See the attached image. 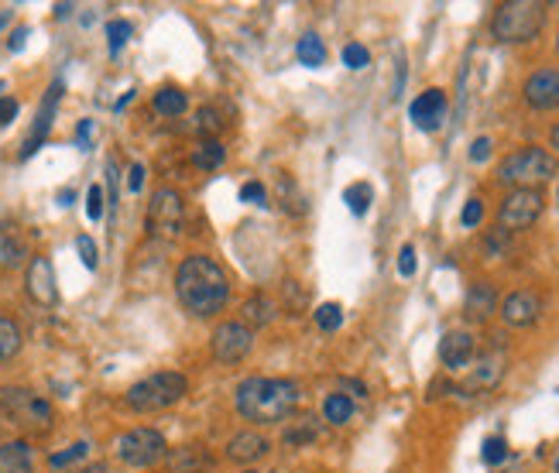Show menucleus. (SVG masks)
I'll list each match as a JSON object with an SVG mask.
<instances>
[{
	"mask_svg": "<svg viewBox=\"0 0 559 473\" xmlns=\"http://www.w3.org/2000/svg\"><path fill=\"white\" fill-rule=\"evenodd\" d=\"M175 295H179L182 309L193 312L196 319L217 316L230 299L227 271H223L210 254H189V258L175 268Z\"/></svg>",
	"mask_w": 559,
	"mask_h": 473,
	"instance_id": "obj_1",
	"label": "nucleus"
},
{
	"mask_svg": "<svg viewBox=\"0 0 559 473\" xmlns=\"http://www.w3.org/2000/svg\"><path fill=\"white\" fill-rule=\"evenodd\" d=\"M237 412L247 422H285L299 405V384L289 378H247L234 391Z\"/></svg>",
	"mask_w": 559,
	"mask_h": 473,
	"instance_id": "obj_2",
	"label": "nucleus"
},
{
	"mask_svg": "<svg viewBox=\"0 0 559 473\" xmlns=\"http://www.w3.org/2000/svg\"><path fill=\"white\" fill-rule=\"evenodd\" d=\"M546 4L539 0H508V4H498L491 18V35L505 45H522L532 42L535 35L542 31L546 24Z\"/></svg>",
	"mask_w": 559,
	"mask_h": 473,
	"instance_id": "obj_3",
	"label": "nucleus"
},
{
	"mask_svg": "<svg viewBox=\"0 0 559 473\" xmlns=\"http://www.w3.org/2000/svg\"><path fill=\"white\" fill-rule=\"evenodd\" d=\"M189 391V381L182 378L179 371H158V374H148V378H141L138 384H131L124 395V402L131 412H162V408H172L175 402H182Z\"/></svg>",
	"mask_w": 559,
	"mask_h": 473,
	"instance_id": "obj_4",
	"label": "nucleus"
},
{
	"mask_svg": "<svg viewBox=\"0 0 559 473\" xmlns=\"http://www.w3.org/2000/svg\"><path fill=\"white\" fill-rule=\"evenodd\" d=\"M553 175H556V158L546 148H535V144L515 151V155H508L498 165V182L511 189H535L553 179Z\"/></svg>",
	"mask_w": 559,
	"mask_h": 473,
	"instance_id": "obj_5",
	"label": "nucleus"
},
{
	"mask_svg": "<svg viewBox=\"0 0 559 473\" xmlns=\"http://www.w3.org/2000/svg\"><path fill=\"white\" fill-rule=\"evenodd\" d=\"M0 415L14 422L18 429L25 432H49L52 429V405L45 395L31 388H4L0 391Z\"/></svg>",
	"mask_w": 559,
	"mask_h": 473,
	"instance_id": "obj_6",
	"label": "nucleus"
},
{
	"mask_svg": "<svg viewBox=\"0 0 559 473\" xmlns=\"http://www.w3.org/2000/svg\"><path fill=\"white\" fill-rule=\"evenodd\" d=\"M117 460L127 463V467H155L158 460H165V453H169V443H165V436L158 429H131L124 432L121 439H117Z\"/></svg>",
	"mask_w": 559,
	"mask_h": 473,
	"instance_id": "obj_7",
	"label": "nucleus"
},
{
	"mask_svg": "<svg viewBox=\"0 0 559 473\" xmlns=\"http://www.w3.org/2000/svg\"><path fill=\"white\" fill-rule=\"evenodd\" d=\"M546 210V196L539 189H511L505 199H501L498 210V227L505 234H518V230H529L535 220Z\"/></svg>",
	"mask_w": 559,
	"mask_h": 473,
	"instance_id": "obj_8",
	"label": "nucleus"
},
{
	"mask_svg": "<svg viewBox=\"0 0 559 473\" xmlns=\"http://www.w3.org/2000/svg\"><path fill=\"white\" fill-rule=\"evenodd\" d=\"M182 220H186V203L175 189H158L155 199L148 203V230L155 237L175 240L182 234Z\"/></svg>",
	"mask_w": 559,
	"mask_h": 473,
	"instance_id": "obj_9",
	"label": "nucleus"
},
{
	"mask_svg": "<svg viewBox=\"0 0 559 473\" xmlns=\"http://www.w3.org/2000/svg\"><path fill=\"white\" fill-rule=\"evenodd\" d=\"M210 347L220 364H237V360H244L247 354H251L254 333H251V326L241 323V319H230V323H220L217 330H213Z\"/></svg>",
	"mask_w": 559,
	"mask_h": 473,
	"instance_id": "obj_10",
	"label": "nucleus"
},
{
	"mask_svg": "<svg viewBox=\"0 0 559 473\" xmlns=\"http://www.w3.org/2000/svg\"><path fill=\"white\" fill-rule=\"evenodd\" d=\"M25 288L31 295L35 306L52 309L59 302V285H55V268L49 258H31L28 264V275H25Z\"/></svg>",
	"mask_w": 559,
	"mask_h": 473,
	"instance_id": "obj_11",
	"label": "nucleus"
},
{
	"mask_svg": "<svg viewBox=\"0 0 559 473\" xmlns=\"http://www.w3.org/2000/svg\"><path fill=\"white\" fill-rule=\"evenodd\" d=\"M522 96L532 110L559 107V69H535L522 86Z\"/></svg>",
	"mask_w": 559,
	"mask_h": 473,
	"instance_id": "obj_12",
	"label": "nucleus"
},
{
	"mask_svg": "<svg viewBox=\"0 0 559 473\" xmlns=\"http://www.w3.org/2000/svg\"><path fill=\"white\" fill-rule=\"evenodd\" d=\"M409 117L419 131H439V127H443V117H446V93L443 90L419 93L409 107Z\"/></svg>",
	"mask_w": 559,
	"mask_h": 473,
	"instance_id": "obj_13",
	"label": "nucleus"
},
{
	"mask_svg": "<svg viewBox=\"0 0 559 473\" xmlns=\"http://www.w3.org/2000/svg\"><path fill=\"white\" fill-rule=\"evenodd\" d=\"M539 316H542V302L535 292H511L501 302V319H505V326H511V330H525Z\"/></svg>",
	"mask_w": 559,
	"mask_h": 473,
	"instance_id": "obj_14",
	"label": "nucleus"
},
{
	"mask_svg": "<svg viewBox=\"0 0 559 473\" xmlns=\"http://www.w3.org/2000/svg\"><path fill=\"white\" fill-rule=\"evenodd\" d=\"M477 354V336L467 330H450L439 343V360H443L450 371H463V367L474 360Z\"/></svg>",
	"mask_w": 559,
	"mask_h": 473,
	"instance_id": "obj_15",
	"label": "nucleus"
},
{
	"mask_svg": "<svg viewBox=\"0 0 559 473\" xmlns=\"http://www.w3.org/2000/svg\"><path fill=\"white\" fill-rule=\"evenodd\" d=\"M59 100H62V83L55 79V83L49 86V93H45L42 107H38L35 127H31V138H28V144H25V151H21V158H31V155L38 151V144L49 138L52 124H55V107H59Z\"/></svg>",
	"mask_w": 559,
	"mask_h": 473,
	"instance_id": "obj_16",
	"label": "nucleus"
},
{
	"mask_svg": "<svg viewBox=\"0 0 559 473\" xmlns=\"http://www.w3.org/2000/svg\"><path fill=\"white\" fill-rule=\"evenodd\" d=\"M268 450H271V443L261 432H237L227 443V456L234 463H258L261 456H268Z\"/></svg>",
	"mask_w": 559,
	"mask_h": 473,
	"instance_id": "obj_17",
	"label": "nucleus"
},
{
	"mask_svg": "<svg viewBox=\"0 0 559 473\" xmlns=\"http://www.w3.org/2000/svg\"><path fill=\"white\" fill-rule=\"evenodd\" d=\"M0 473H35V453L25 439L0 443Z\"/></svg>",
	"mask_w": 559,
	"mask_h": 473,
	"instance_id": "obj_18",
	"label": "nucleus"
},
{
	"mask_svg": "<svg viewBox=\"0 0 559 473\" xmlns=\"http://www.w3.org/2000/svg\"><path fill=\"white\" fill-rule=\"evenodd\" d=\"M494 309H498V292H494V285H487V282L470 285L467 302H463V312H467V319H474V323H484V319H491Z\"/></svg>",
	"mask_w": 559,
	"mask_h": 473,
	"instance_id": "obj_19",
	"label": "nucleus"
},
{
	"mask_svg": "<svg viewBox=\"0 0 559 473\" xmlns=\"http://www.w3.org/2000/svg\"><path fill=\"white\" fill-rule=\"evenodd\" d=\"M501 374H505V357H484L481 364L474 367V374L467 378V384H463V391H491L494 384L501 381Z\"/></svg>",
	"mask_w": 559,
	"mask_h": 473,
	"instance_id": "obj_20",
	"label": "nucleus"
},
{
	"mask_svg": "<svg viewBox=\"0 0 559 473\" xmlns=\"http://www.w3.org/2000/svg\"><path fill=\"white\" fill-rule=\"evenodd\" d=\"M165 463H169L172 473H199L210 463V456L199 450V446H179V450L165 453Z\"/></svg>",
	"mask_w": 559,
	"mask_h": 473,
	"instance_id": "obj_21",
	"label": "nucleus"
},
{
	"mask_svg": "<svg viewBox=\"0 0 559 473\" xmlns=\"http://www.w3.org/2000/svg\"><path fill=\"white\" fill-rule=\"evenodd\" d=\"M223 158H227V151H223V144L217 138H203L193 148V165L199 172H217L223 165Z\"/></svg>",
	"mask_w": 559,
	"mask_h": 473,
	"instance_id": "obj_22",
	"label": "nucleus"
},
{
	"mask_svg": "<svg viewBox=\"0 0 559 473\" xmlns=\"http://www.w3.org/2000/svg\"><path fill=\"white\" fill-rule=\"evenodd\" d=\"M189 107V96L179 90V86H162V90L155 93V114L162 117H182Z\"/></svg>",
	"mask_w": 559,
	"mask_h": 473,
	"instance_id": "obj_23",
	"label": "nucleus"
},
{
	"mask_svg": "<svg viewBox=\"0 0 559 473\" xmlns=\"http://www.w3.org/2000/svg\"><path fill=\"white\" fill-rule=\"evenodd\" d=\"M21 343H25V333H21V326L14 323V319L0 316V364H7V360L18 357Z\"/></svg>",
	"mask_w": 559,
	"mask_h": 473,
	"instance_id": "obj_24",
	"label": "nucleus"
},
{
	"mask_svg": "<svg viewBox=\"0 0 559 473\" xmlns=\"http://www.w3.org/2000/svg\"><path fill=\"white\" fill-rule=\"evenodd\" d=\"M295 55H299V62L302 66H309V69H319L326 62V45H323V38L319 35H302L299 38V45H295Z\"/></svg>",
	"mask_w": 559,
	"mask_h": 473,
	"instance_id": "obj_25",
	"label": "nucleus"
},
{
	"mask_svg": "<svg viewBox=\"0 0 559 473\" xmlns=\"http://www.w3.org/2000/svg\"><path fill=\"white\" fill-rule=\"evenodd\" d=\"M323 415H326V422L330 426H347L350 419H354V402H350L347 395H326V402H323Z\"/></svg>",
	"mask_w": 559,
	"mask_h": 473,
	"instance_id": "obj_26",
	"label": "nucleus"
},
{
	"mask_svg": "<svg viewBox=\"0 0 559 473\" xmlns=\"http://www.w3.org/2000/svg\"><path fill=\"white\" fill-rule=\"evenodd\" d=\"M343 203H347V210L354 216H364L374 203V189L367 182H354V186L343 189Z\"/></svg>",
	"mask_w": 559,
	"mask_h": 473,
	"instance_id": "obj_27",
	"label": "nucleus"
},
{
	"mask_svg": "<svg viewBox=\"0 0 559 473\" xmlns=\"http://www.w3.org/2000/svg\"><path fill=\"white\" fill-rule=\"evenodd\" d=\"M313 319H316L319 330L333 333V330H340L343 326V309L337 306V302H323V306L313 312Z\"/></svg>",
	"mask_w": 559,
	"mask_h": 473,
	"instance_id": "obj_28",
	"label": "nucleus"
},
{
	"mask_svg": "<svg viewBox=\"0 0 559 473\" xmlns=\"http://www.w3.org/2000/svg\"><path fill=\"white\" fill-rule=\"evenodd\" d=\"M244 316H247V323H254V326H265L271 316H275V306L265 299V295H254L251 302L244 306Z\"/></svg>",
	"mask_w": 559,
	"mask_h": 473,
	"instance_id": "obj_29",
	"label": "nucleus"
},
{
	"mask_svg": "<svg viewBox=\"0 0 559 473\" xmlns=\"http://www.w3.org/2000/svg\"><path fill=\"white\" fill-rule=\"evenodd\" d=\"M131 35H134V28H131V21H124V18H117V21H110L107 24V42H110V52H121V48L131 42Z\"/></svg>",
	"mask_w": 559,
	"mask_h": 473,
	"instance_id": "obj_30",
	"label": "nucleus"
},
{
	"mask_svg": "<svg viewBox=\"0 0 559 473\" xmlns=\"http://www.w3.org/2000/svg\"><path fill=\"white\" fill-rule=\"evenodd\" d=\"M86 453H90V443H73L69 450L52 453V456H49V467H52V470H62V467H69V463H79Z\"/></svg>",
	"mask_w": 559,
	"mask_h": 473,
	"instance_id": "obj_31",
	"label": "nucleus"
},
{
	"mask_svg": "<svg viewBox=\"0 0 559 473\" xmlns=\"http://www.w3.org/2000/svg\"><path fill=\"white\" fill-rule=\"evenodd\" d=\"M367 62H371V52H367L364 45L350 42L347 48H343V66H347V69H364Z\"/></svg>",
	"mask_w": 559,
	"mask_h": 473,
	"instance_id": "obj_32",
	"label": "nucleus"
},
{
	"mask_svg": "<svg viewBox=\"0 0 559 473\" xmlns=\"http://www.w3.org/2000/svg\"><path fill=\"white\" fill-rule=\"evenodd\" d=\"M481 456H484V463H501L508 456V443L501 436H491V439H484V450H481Z\"/></svg>",
	"mask_w": 559,
	"mask_h": 473,
	"instance_id": "obj_33",
	"label": "nucleus"
},
{
	"mask_svg": "<svg viewBox=\"0 0 559 473\" xmlns=\"http://www.w3.org/2000/svg\"><path fill=\"white\" fill-rule=\"evenodd\" d=\"M103 210H107V203H103V189L90 186V192H86V216L97 223V220H103Z\"/></svg>",
	"mask_w": 559,
	"mask_h": 473,
	"instance_id": "obj_34",
	"label": "nucleus"
},
{
	"mask_svg": "<svg viewBox=\"0 0 559 473\" xmlns=\"http://www.w3.org/2000/svg\"><path fill=\"white\" fill-rule=\"evenodd\" d=\"M76 251H79V258H83V264H86V268H90V271H97V244H93V240L90 237H86V234H79L76 237Z\"/></svg>",
	"mask_w": 559,
	"mask_h": 473,
	"instance_id": "obj_35",
	"label": "nucleus"
},
{
	"mask_svg": "<svg viewBox=\"0 0 559 473\" xmlns=\"http://www.w3.org/2000/svg\"><path fill=\"white\" fill-rule=\"evenodd\" d=\"M241 199L244 203H251V206H265L268 203V192L261 182H244L241 186Z\"/></svg>",
	"mask_w": 559,
	"mask_h": 473,
	"instance_id": "obj_36",
	"label": "nucleus"
},
{
	"mask_svg": "<svg viewBox=\"0 0 559 473\" xmlns=\"http://www.w3.org/2000/svg\"><path fill=\"white\" fill-rule=\"evenodd\" d=\"M481 220H484V203H481V199H470V203L463 206V213H460V223H463V227H477Z\"/></svg>",
	"mask_w": 559,
	"mask_h": 473,
	"instance_id": "obj_37",
	"label": "nucleus"
},
{
	"mask_svg": "<svg viewBox=\"0 0 559 473\" xmlns=\"http://www.w3.org/2000/svg\"><path fill=\"white\" fill-rule=\"evenodd\" d=\"M398 275H402V278L415 275V247L412 244H405L402 254H398Z\"/></svg>",
	"mask_w": 559,
	"mask_h": 473,
	"instance_id": "obj_38",
	"label": "nucleus"
},
{
	"mask_svg": "<svg viewBox=\"0 0 559 473\" xmlns=\"http://www.w3.org/2000/svg\"><path fill=\"white\" fill-rule=\"evenodd\" d=\"M18 117V100L14 96H0V127H7Z\"/></svg>",
	"mask_w": 559,
	"mask_h": 473,
	"instance_id": "obj_39",
	"label": "nucleus"
},
{
	"mask_svg": "<svg viewBox=\"0 0 559 473\" xmlns=\"http://www.w3.org/2000/svg\"><path fill=\"white\" fill-rule=\"evenodd\" d=\"M487 155H491V138H477L470 144V162H487Z\"/></svg>",
	"mask_w": 559,
	"mask_h": 473,
	"instance_id": "obj_40",
	"label": "nucleus"
},
{
	"mask_svg": "<svg viewBox=\"0 0 559 473\" xmlns=\"http://www.w3.org/2000/svg\"><path fill=\"white\" fill-rule=\"evenodd\" d=\"M141 186H145V165L134 162V165H131V179H127V189H131V192H141Z\"/></svg>",
	"mask_w": 559,
	"mask_h": 473,
	"instance_id": "obj_41",
	"label": "nucleus"
},
{
	"mask_svg": "<svg viewBox=\"0 0 559 473\" xmlns=\"http://www.w3.org/2000/svg\"><path fill=\"white\" fill-rule=\"evenodd\" d=\"M69 473H107V463H86V467H76Z\"/></svg>",
	"mask_w": 559,
	"mask_h": 473,
	"instance_id": "obj_42",
	"label": "nucleus"
},
{
	"mask_svg": "<svg viewBox=\"0 0 559 473\" xmlns=\"http://www.w3.org/2000/svg\"><path fill=\"white\" fill-rule=\"evenodd\" d=\"M90 131H93V124H90V120H83V124H79V131H76L79 144H86V138H90Z\"/></svg>",
	"mask_w": 559,
	"mask_h": 473,
	"instance_id": "obj_43",
	"label": "nucleus"
},
{
	"mask_svg": "<svg viewBox=\"0 0 559 473\" xmlns=\"http://www.w3.org/2000/svg\"><path fill=\"white\" fill-rule=\"evenodd\" d=\"M25 38H28V31H25V28H21V31H14V42H11L14 52H18V48L25 45Z\"/></svg>",
	"mask_w": 559,
	"mask_h": 473,
	"instance_id": "obj_44",
	"label": "nucleus"
},
{
	"mask_svg": "<svg viewBox=\"0 0 559 473\" xmlns=\"http://www.w3.org/2000/svg\"><path fill=\"white\" fill-rule=\"evenodd\" d=\"M549 141H553V148L559 151V120H556V127H553V134H549Z\"/></svg>",
	"mask_w": 559,
	"mask_h": 473,
	"instance_id": "obj_45",
	"label": "nucleus"
},
{
	"mask_svg": "<svg viewBox=\"0 0 559 473\" xmlns=\"http://www.w3.org/2000/svg\"><path fill=\"white\" fill-rule=\"evenodd\" d=\"M7 18H11V14H7V11H4V14H0V28H4V24H7Z\"/></svg>",
	"mask_w": 559,
	"mask_h": 473,
	"instance_id": "obj_46",
	"label": "nucleus"
},
{
	"mask_svg": "<svg viewBox=\"0 0 559 473\" xmlns=\"http://www.w3.org/2000/svg\"><path fill=\"white\" fill-rule=\"evenodd\" d=\"M556 52H559V38H556Z\"/></svg>",
	"mask_w": 559,
	"mask_h": 473,
	"instance_id": "obj_47",
	"label": "nucleus"
},
{
	"mask_svg": "<svg viewBox=\"0 0 559 473\" xmlns=\"http://www.w3.org/2000/svg\"><path fill=\"white\" fill-rule=\"evenodd\" d=\"M556 199H559V186H556Z\"/></svg>",
	"mask_w": 559,
	"mask_h": 473,
	"instance_id": "obj_48",
	"label": "nucleus"
},
{
	"mask_svg": "<svg viewBox=\"0 0 559 473\" xmlns=\"http://www.w3.org/2000/svg\"><path fill=\"white\" fill-rule=\"evenodd\" d=\"M556 473H559V460H556Z\"/></svg>",
	"mask_w": 559,
	"mask_h": 473,
	"instance_id": "obj_49",
	"label": "nucleus"
},
{
	"mask_svg": "<svg viewBox=\"0 0 559 473\" xmlns=\"http://www.w3.org/2000/svg\"><path fill=\"white\" fill-rule=\"evenodd\" d=\"M251 473H254V470H251Z\"/></svg>",
	"mask_w": 559,
	"mask_h": 473,
	"instance_id": "obj_50",
	"label": "nucleus"
}]
</instances>
